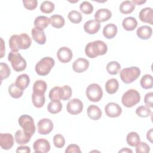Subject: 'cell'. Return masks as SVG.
Segmentation results:
<instances>
[{
	"instance_id": "obj_9",
	"label": "cell",
	"mask_w": 153,
	"mask_h": 153,
	"mask_svg": "<svg viewBox=\"0 0 153 153\" xmlns=\"http://www.w3.org/2000/svg\"><path fill=\"white\" fill-rule=\"evenodd\" d=\"M83 103L79 99H72L69 100L66 105L67 111L72 115H77L82 112Z\"/></svg>"
},
{
	"instance_id": "obj_40",
	"label": "cell",
	"mask_w": 153,
	"mask_h": 153,
	"mask_svg": "<svg viewBox=\"0 0 153 153\" xmlns=\"http://www.w3.org/2000/svg\"><path fill=\"white\" fill-rule=\"evenodd\" d=\"M48 97L51 100H60L61 99V87L56 86L51 88Z\"/></svg>"
},
{
	"instance_id": "obj_44",
	"label": "cell",
	"mask_w": 153,
	"mask_h": 153,
	"mask_svg": "<svg viewBox=\"0 0 153 153\" xmlns=\"http://www.w3.org/2000/svg\"><path fill=\"white\" fill-rule=\"evenodd\" d=\"M53 143L57 148H62L65 144L64 137L60 134H57L53 137Z\"/></svg>"
},
{
	"instance_id": "obj_25",
	"label": "cell",
	"mask_w": 153,
	"mask_h": 153,
	"mask_svg": "<svg viewBox=\"0 0 153 153\" xmlns=\"http://www.w3.org/2000/svg\"><path fill=\"white\" fill-rule=\"evenodd\" d=\"M122 25L123 28L127 31H131L136 29L137 26L136 19L133 17H128L123 20Z\"/></svg>"
},
{
	"instance_id": "obj_53",
	"label": "cell",
	"mask_w": 153,
	"mask_h": 153,
	"mask_svg": "<svg viewBox=\"0 0 153 153\" xmlns=\"http://www.w3.org/2000/svg\"><path fill=\"white\" fill-rule=\"evenodd\" d=\"M119 152H132V151L131 149H129L127 148H123L121 150L119 151Z\"/></svg>"
},
{
	"instance_id": "obj_29",
	"label": "cell",
	"mask_w": 153,
	"mask_h": 153,
	"mask_svg": "<svg viewBox=\"0 0 153 153\" xmlns=\"http://www.w3.org/2000/svg\"><path fill=\"white\" fill-rule=\"evenodd\" d=\"M50 23L51 26L55 28H61L62 27L65 23L64 18L59 14H54L50 17Z\"/></svg>"
},
{
	"instance_id": "obj_8",
	"label": "cell",
	"mask_w": 153,
	"mask_h": 153,
	"mask_svg": "<svg viewBox=\"0 0 153 153\" xmlns=\"http://www.w3.org/2000/svg\"><path fill=\"white\" fill-rule=\"evenodd\" d=\"M86 96L88 99L93 102H97L103 96V91L100 86L96 83L90 84L86 89Z\"/></svg>"
},
{
	"instance_id": "obj_7",
	"label": "cell",
	"mask_w": 153,
	"mask_h": 153,
	"mask_svg": "<svg viewBox=\"0 0 153 153\" xmlns=\"http://www.w3.org/2000/svg\"><path fill=\"white\" fill-rule=\"evenodd\" d=\"M18 122L20 126L23 128V130L32 137L36 129L32 117L28 115H22L19 118Z\"/></svg>"
},
{
	"instance_id": "obj_45",
	"label": "cell",
	"mask_w": 153,
	"mask_h": 153,
	"mask_svg": "<svg viewBox=\"0 0 153 153\" xmlns=\"http://www.w3.org/2000/svg\"><path fill=\"white\" fill-rule=\"evenodd\" d=\"M150 151L149 145L143 142H139L136 146V152L137 153H147Z\"/></svg>"
},
{
	"instance_id": "obj_27",
	"label": "cell",
	"mask_w": 153,
	"mask_h": 153,
	"mask_svg": "<svg viewBox=\"0 0 153 153\" xmlns=\"http://www.w3.org/2000/svg\"><path fill=\"white\" fill-rule=\"evenodd\" d=\"M30 83L29 76L26 74H22L17 76L16 79L15 84L22 90H25L26 88Z\"/></svg>"
},
{
	"instance_id": "obj_35",
	"label": "cell",
	"mask_w": 153,
	"mask_h": 153,
	"mask_svg": "<svg viewBox=\"0 0 153 153\" xmlns=\"http://www.w3.org/2000/svg\"><path fill=\"white\" fill-rule=\"evenodd\" d=\"M106 71L111 75H117L121 69V65L116 61H112L106 65Z\"/></svg>"
},
{
	"instance_id": "obj_19",
	"label": "cell",
	"mask_w": 153,
	"mask_h": 153,
	"mask_svg": "<svg viewBox=\"0 0 153 153\" xmlns=\"http://www.w3.org/2000/svg\"><path fill=\"white\" fill-rule=\"evenodd\" d=\"M32 37L33 39L38 44L42 45L46 42V36L43 30H39L35 27H33L31 31Z\"/></svg>"
},
{
	"instance_id": "obj_51",
	"label": "cell",
	"mask_w": 153,
	"mask_h": 153,
	"mask_svg": "<svg viewBox=\"0 0 153 153\" xmlns=\"http://www.w3.org/2000/svg\"><path fill=\"white\" fill-rule=\"evenodd\" d=\"M1 58H2L3 56H4V52H5V50H4V41H3V39L2 38H1Z\"/></svg>"
},
{
	"instance_id": "obj_20",
	"label": "cell",
	"mask_w": 153,
	"mask_h": 153,
	"mask_svg": "<svg viewBox=\"0 0 153 153\" xmlns=\"http://www.w3.org/2000/svg\"><path fill=\"white\" fill-rule=\"evenodd\" d=\"M117 31L118 28L115 24L109 23L103 27V34L106 38L112 39L116 36Z\"/></svg>"
},
{
	"instance_id": "obj_10",
	"label": "cell",
	"mask_w": 153,
	"mask_h": 153,
	"mask_svg": "<svg viewBox=\"0 0 153 153\" xmlns=\"http://www.w3.org/2000/svg\"><path fill=\"white\" fill-rule=\"evenodd\" d=\"M38 132L40 134L46 135L49 134L53 128V123L48 118H42L37 123Z\"/></svg>"
},
{
	"instance_id": "obj_21",
	"label": "cell",
	"mask_w": 153,
	"mask_h": 153,
	"mask_svg": "<svg viewBox=\"0 0 153 153\" xmlns=\"http://www.w3.org/2000/svg\"><path fill=\"white\" fill-rule=\"evenodd\" d=\"M50 19L44 16H39L36 17L34 20L35 27L41 30H44L50 24Z\"/></svg>"
},
{
	"instance_id": "obj_11",
	"label": "cell",
	"mask_w": 153,
	"mask_h": 153,
	"mask_svg": "<svg viewBox=\"0 0 153 153\" xmlns=\"http://www.w3.org/2000/svg\"><path fill=\"white\" fill-rule=\"evenodd\" d=\"M50 142L43 138L36 140L33 144V148L35 152L36 153H46L50 149Z\"/></svg>"
},
{
	"instance_id": "obj_36",
	"label": "cell",
	"mask_w": 153,
	"mask_h": 153,
	"mask_svg": "<svg viewBox=\"0 0 153 153\" xmlns=\"http://www.w3.org/2000/svg\"><path fill=\"white\" fill-rule=\"evenodd\" d=\"M141 87L144 89H149L152 87V76L149 74L143 76L140 81Z\"/></svg>"
},
{
	"instance_id": "obj_12",
	"label": "cell",
	"mask_w": 153,
	"mask_h": 153,
	"mask_svg": "<svg viewBox=\"0 0 153 153\" xmlns=\"http://www.w3.org/2000/svg\"><path fill=\"white\" fill-rule=\"evenodd\" d=\"M106 115L111 118H116L119 117L122 113L121 106L116 103H108L105 107Z\"/></svg>"
},
{
	"instance_id": "obj_38",
	"label": "cell",
	"mask_w": 153,
	"mask_h": 153,
	"mask_svg": "<svg viewBox=\"0 0 153 153\" xmlns=\"http://www.w3.org/2000/svg\"><path fill=\"white\" fill-rule=\"evenodd\" d=\"M54 10V4L49 1H45L42 2L40 5V10L46 14L52 13Z\"/></svg>"
},
{
	"instance_id": "obj_37",
	"label": "cell",
	"mask_w": 153,
	"mask_h": 153,
	"mask_svg": "<svg viewBox=\"0 0 153 153\" xmlns=\"http://www.w3.org/2000/svg\"><path fill=\"white\" fill-rule=\"evenodd\" d=\"M68 17L70 22L73 23H79L81 22L82 19V14L79 11L76 10L71 11L68 13Z\"/></svg>"
},
{
	"instance_id": "obj_47",
	"label": "cell",
	"mask_w": 153,
	"mask_h": 153,
	"mask_svg": "<svg viewBox=\"0 0 153 153\" xmlns=\"http://www.w3.org/2000/svg\"><path fill=\"white\" fill-rule=\"evenodd\" d=\"M66 153H81V151L79 148V147L75 144H71L68 145V146L66 148L65 150Z\"/></svg>"
},
{
	"instance_id": "obj_22",
	"label": "cell",
	"mask_w": 153,
	"mask_h": 153,
	"mask_svg": "<svg viewBox=\"0 0 153 153\" xmlns=\"http://www.w3.org/2000/svg\"><path fill=\"white\" fill-rule=\"evenodd\" d=\"M152 28L147 25H143L139 27L136 31L137 36L142 39H148L152 35Z\"/></svg>"
},
{
	"instance_id": "obj_48",
	"label": "cell",
	"mask_w": 153,
	"mask_h": 153,
	"mask_svg": "<svg viewBox=\"0 0 153 153\" xmlns=\"http://www.w3.org/2000/svg\"><path fill=\"white\" fill-rule=\"evenodd\" d=\"M152 99H153V93L149 92L145 94L144 97V102L146 106L149 108H152Z\"/></svg>"
},
{
	"instance_id": "obj_6",
	"label": "cell",
	"mask_w": 153,
	"mask_h": 153,
	"mask_svg": "<svg viewBox=\"0 0 153 153\" xmlns=\"http://www.w3.org/2000/svg\"><path fill=\"white\" fill-rule=\"evenodd\" d=\"M140 100L139 93L134 89H129L125 92L121 97L123 105L127 108H131L137 104Z\"/></svg>"
},
{
	"instance_id": "obj_23",
	"label": "cell",
	"mask_w": 153,
	"mask_h": 153,
	"mask_svg": "<svg viewBox=\"0 0 153 153\" xmlns=\"http://www.w3.org/2000/svg\"><path fill=\"white\" fill-rule=\"evenodd\" d=\"M87 115L93 120H98L102 117V111L96 105H91L87 108Z\"/></svg>"
},
{
	"instance_id": "obj_43",
	"label": "cell",
	"mask_w": 153,
	"mask_h": 153,
	"mask_svg": "<svg viewBox=\"0 0 153 153\" xmlns=\"http://www.w3.org/2000/svg\"><path fill=\"white\" fill-rule=\"evenodd\" d=\"M79 9L84 14H90L93 11V7L89 2L84 1L80 4Z\"/></svg>"
},
{
	"instance_id": "obj_30",
	"label": "cell",
	"mask_w": 153,
	"mask_h": 153,
	"mask_svg": "<svg viewBox=\"0 0 153 153\" xmlns=\"http://www.w3.org/2000/svg\"><path fill=\"white\" fill-rule=\"evenodd\" d=\"M135 8V5L130 1H124L120 5V11L121 13L127 14L132 13Z\"/></svg>"
},
{
	"instance_id": "obj_15",
	"label": "cell",
	"mask_w": 153,
	"mask_h": 153,
	"mask_svg": "<svg viewBox=\"0 0 153 153\" xmlns=\"http://www.w3.org/2000/svg\"><path fill=\"white\" fill-rule=\"evenodd\" d=\"M89 64L88 60L84 58H78L73 63L72 69L77 73H82L88 68Z\"/></svg>"
},
{
	"instance_id": "obj_17",
	"label": "cell",
	"mask_w": 153,
	"mask_h": 153,
	"mask_svg": "<svg viewBox=\"0 0 153 153\" xmlns=\"http://www.w3.org/2000/svg\"><path fill=\"white\" fill-rule=\"evenodd\" d=\"M100 27L99 22L95 20H90L86 22L84 25V29L85 32L90 35L96 33Z\"/></svg>"
},
{
	"instance_id": "obj_24",
	"label": "cell",
	"mask_w": 153,
	"mask_h": 153,
	"mask_svg": "<svg viewBox=\"0 0 153 153\" xmlns=\"http://www.w3.org/2000/svg\"><path fill=\"white\" fill-rule=\"evenodd\" d=\"M14 138L17 143L25 145L30 141L31 136L27 134L23 130H19L16 132Z\"/></svg>"
},
{
	"instance_id": "obj_5",
	"label": "cell",
	"mask_w": 153,
	"mask_h": 153,
	"mask_svg": "<svg viewBox=\"0 0 153 153\" xmlns=\"http://www.w3.org/2000/svg\"><path fill=\"white\" fill-rule=\"evenodd\" d=\"M8 60L11 62L13 69L16 72L24 71L26 68V61L18 52L11 51L8 56Z\"/></svg>"
},
{
	"instance_id": "obj_46",
	"label": "cell",
	"mask_w": 153,
	"mask_h": 153,
	"mask_svg": "<svg viewBox=\"0 0 153 153\" xmlns=\"http://www.w3.org/2000/svg\"><path fill=\"white\" fill-rule=\"evenodd\" d=\"M37 1L36 0H24L23 1V4L24 7L29 10H33L37 7Z\"/></svg>"
},
{
	"instance_id": "obj_32",
	"label": "cell",
	"mask_w": 153,
	"mask_h": 153,
	"mask_svg": "<svg viewBox=\"0 0 153 153\" xmlns=\"http://www.w3.org/2000/svg\"><path fill=\"white\" fill-rule=\"evenodd\" d=\"M8 93L12 97L18 99L23 95V90L19 88L15 83H13L8 87Z\"/></svg>"
},
{
	"instance_id": "obj_42",
	"label": "cell",
	"mask_w": 153,
	"mask_h": 153,
	"mask_svg": "<svg viewBox=\"0 0 153 153\" xmlns=\"http://www.w3.org/2000/svg\"><path fill=\"white\" fill-rule=\"evenodd\" d=\"M72 96V89L70 86L68 85H63L61 87V99L66 100L69 99Z\"/></svg>"
},
{
	"instance_id": "obj_28",
	"label": "cell",
	"mask_w": 153,
	"mask_h": 153,
	"mask_svg": "<svg viewBox=\"0 0 153 153\" xmlns=\"http://www.w3.org/2000/svg\"><path fill=\"white\" fill-rule=\"evenodd\" d=\"M46 82L41 79L37 80L33 85V93L38 94H44L47 90Z\"/></svg>"
},
{
	"instance_id": "obj_3",
	"label": "cell",
	"mask_w": 153,
	"mask_h": 153,
	"mask_svg": "<svg viewBox=\"0 0 153 153\" xmlns=\"http://www.w3.org/2000/svg\"><path fill=\"white\" fill-rule=\"evenodd\" d=\"M55 61L51 57H45L41 59L35 65L36 73L40 76L48 75L54 66Z\"/></svg>"
},
{
	"instance_id": "obj_4",
	"label": "cell",
	"mask_w": 153,
	"mask_h": 153,
	"mask_svg": "<svg viewBox=\"0 0 153 153\" xmlns=\"http://www.w3.org/2000/svg\"><path fill=\"white\" fill-rule=\"evenodd\" d=\"M140 75V70L136 66H131L123 69L120 72L121 79L125 84L133 82Z\"/></svg>"
},
{
	"instance_id": "obj_16",
	"label": "cell",
	"mask_w": 153,
	"mask_h": 153,
	"mask_svg": "<svg viewBox=\"0 0 153 153\" xmlns=\"http://www.w3.org/2000/svg\"><path fill=\"white\" fill-rule=\"evenodd\" d=\"M140 21L153 25V10L150 7H146L140 10L139 14Z\"/></svg>"
},
{
	"instance_id": "obj_26",
	"label": "cell",
	"mask_w": 153,
	"mask_h": 153,
	"mask_svg": "<svg viewBox=\"0 0 153 153\" xmlns=\"http://www.w3.org/2000/svg\"><path fill=\"white\" fill-rule=\"evenodd\" d=\"M119 88V83L117 79L111 78L105 84V89L108 93L113 94L117 92Z\"/></svg>"
},
{
	"instance_id": "obj_41",
	"label": "cell",
	"mask_w": 153,
	"mask_h": 153,
	"mask_svg": "<svg viewBox=\"0 0 153 153\" xmlns=\"http://www.w3.org/2000/svg\"><path fill=\"white\" fill-rule=\"evenodd\" d=\"M0 72H1V81L8 78L11 74V70L8 65L5 63L1 62L0 63Z\"/></svg>"
},
{
	"instance_id": "obj_1",
	"label": "cell",
	"mask_w": 153,
	"mask_h": 153,
	"mask_svg": "<svg viewBox=\"0 0 153 153\" xmlns=\"http://www.w3.org/2000/svg\"><path fill=\"white\" fill-rule=\"evenodd\" d=\"M32 44L29 36L23 33L20 35H13L9 39V46L12 51L18 52L19 50H26Z\"/></svg>"
},
{
	"instance_id": "obj_18",
	"label": "cell",
	"mask_w": 153,
	"mask_h": 153,
	"mask_svg": "<svg viewBox=\"0 0 153 153\" xmlns=\"http://www.w3.org/2000/svg\"><path fill=\"white\" fill-rule=\"evenodd\" d=\"M112 16L111 11L107 8H100L94 14V19L98 22H103L108 20Z\"/></svg>"
},
{
	"instance_id": "obj_49",
	"label": "cell",
	"mask_w": 153,
	"mask_h": 153,
	"mask_svg": "<svg viewBox=\"0 0 153 153\" xmlns=\"http://www.w3.org/2000/svg\"><path fill=\"white\" fill-rule=\"evenodd\" d=\"M30 152V148L27 146H20L17 147L16 149V152H26L29 153Z\"/></svg>"
},
{
	"instance_id": "obj_39",
	"label": "cell",
	"mask_w": 153,
	"mask_h": 153,
	"mask_svg": "<svg viewBox=\"0 0 153 153\" xmlns=\"http://www.w3.org/2000/svg\"><path fill=\"white\" fill-rule=\"evenodd\" d=\"M136 114L140 117L145 118L149 117L152 114V111L151 109L146 106H140L136 108Z\"/></svg>"
},
{
	"instance_id": "obj_52",
	"label": "cell",
	"mask_w": 153,
	"mask_h": 153,
	"mask_svg": "<svg viewBox=\"0 0 153 153\" xmlns=\"http://www.w3.org/2000/svg\"><path fill=\"white\" fill-rule=\"evenodd\" d=\"M134 5H142L146 2V1H138V0H133L131 1Z\"/></svg>"
},
{
	"instance_id": "obj_2",
	"label": "cell",
	"mask_w": 153,
	"mask_h": 153,
	"mask_svg": "<svg viewBox=\"0 0 153 153\" xmlns=\"http://www.w3.org/2000/svg\"><path fill=\"white\" fill-rule=\"evenodd\" d=\"M108 50L107 45L102 41L97 40L88 42L85 47V53L90 58H96L98 56L104 55Z\"/></svg>"
},
{
	"instance_id": "obj_33",
	"label": "cell",
	"mask_w": 153,
	"mask_h": 153,
	"mask_svg": "<svg viewBox=\"0 0 153 153\" xmlns=\"http://www.w3.org/2000/svg\"><path fill=\"white\" fill-rule=\"evenodd\" d=\"M32 101L33 105L38 108H42L45 102L44 94H38L34 93L32 94Z\"/></svg>"
},
{
	"instance_id": "obj_13",
	"label": "cell",
	"mask_w": 153,
	"mask_h": 153,
	"mask_svg": "<svg viewBox=\"0 0 153 153\" xmlns=\"http://www.w3.org/2000/svg\"><path fill=\"white\" fill-rule=\"evenodd\" d=\"M73 54L71 50L66 47L60 48L57 52V57L59 60L63 63H68L72 58Z\"/></svg>"
},
{
	"instance_id": "obj_34",
	"label": "cell",
	"mask_w": 153,
	"mask_h": 153,
	"mask_svg": "<svg viewBox=\"0 0 153 153\" xmlns=\"http://www.w3.org/2000/svg\"><path fill=\"white\" fill-rule=\"evenodd\" d=\"M126 141L128 145L131 146H136L140 142V136L136 132H130L126 137Z\"/></svg>"
},
{
	"instance_id": "obj_31",
	"label": "cell",
	"mask_w": 153,
	"mask_h": 153,
	"mask_svg": "<svg viewBox=\"0 0 153 153\" xmlns=\"http://www.w3.org/2000/svg\"><path fill=\"white\" fill-rule=\"evenodd\" d=\"M62 105L60 100H51L47 105L48 111L52 114H56L61 111Z\"/></svg>"
},
{
	"instance_id": "obj_14",
	"label": "cell",
	"mask_w": 153,
	"mask_h": 153,
	"mask_svg": "<svg viewBox=\"0 0 153 153\" xmlns=\"http://www.w3.org/2000/svg\"><path fill=\"white\" fill-rule=\"evenodd\" d=\"M14 144V137L10 133L0 134V146L3 149H10Z\"/></svg>"
},
{
	"instance_id": "obj_50",
	"label": "cell",
	"mask_w": 153,
	"mask_h": 153,
	"mask_svg": "<svg viewBox=\"0 0 153 153\" xmlns=\"http://www.w3.org/2000/svg\"><path fill=\"white\" fill-rule=\"evenodd\" d=\"M146 138L150 141V142L152 143V128H151L149 131H148L146 134Z\"/></svg>"
}]
</instances>
